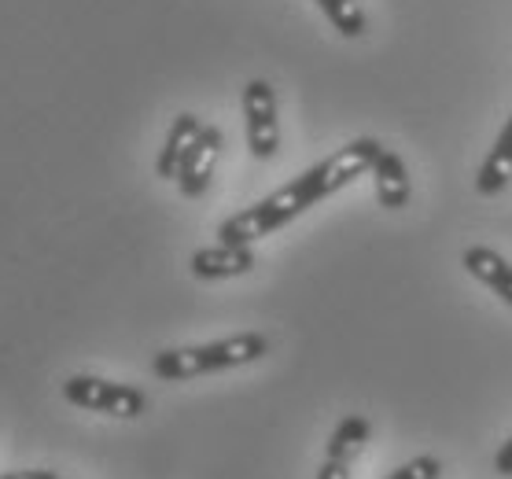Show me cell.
Segmentation results:
<instances>
[{
	"instance_id": "10",
	"label": "cell",
	"mask_w": 512,
	"mask_h": 479,
	"mask_svg": "<svg viewBox=\"0 0 512 479\" xmlns=\"http://www.w3.org/2000/svg\"><path fill=\"white\" fill-rule=\"evenodd\" d=\"M509 181H512V115H509V122L501 126L498 141H494V148L487 152L483 166H479L476 192L479 196H498V192L509 188Z\"/></svg>"
},
{
	"instance_id": "5",
	"label": "cell",
	"mask_w": 512,
	"mask_h": 479,
	"mask_svg": "<svg viewBox=\"0 0 512 479\" xmlns=\"http://www.w3.org/2000/svg\"><path fill=\"white\" fill-rule=\"evenodd\" d=\"M218 155H222V129L203 126L199 141L192 144V152H188V159L181 163V174H177V188H181V196L199 199L203 192H207Z\"/></svg>"
},
{
	"instance_id": "12",
	"label": "cell",
	"mask_w": 512,
	"mask_h": 479,
	"mask_svg": "<svg viewBox=\"0 0 512 479\" xmlns=\"http://www.w3.org/2000/svg\"><path fill=\"white\" fill-rule=\"evenodd\" d=\"M317 8L325 12V19L339 37L354 41V37H365V30H369V19H365L358 0H317Z\"/></svg>"
},
{
	"instance_id": "8",
	"label": "cell",
	"mask_w": 512,
	"mask_h": 479,
	"mask_svg": "<svg viewBox=\"0 0 512 479\" xmlns=\"http://www.w3.org/2000/svg\"><path fill=\"white\" fill-rule=\"evenodd\" d=\"M199 133H203V122H199L196 115H177L174 126H170V133H166V144L163 152H159V163H155V174L166 177V181H177V174H181V163L188 159V152H192V144L199 141Z\"/></svg>"
},
{
	"instance_id": "4",
	"label": "cell",
	"mask_w": 512,
	"mask_h": 479,
	"mask_svg": "<svg viewBox=\"0 0 512 479\" xmlns=\"http://www.w3.org/2000/svg\"><path fill=\"white\" fill-rule=\"evenodd\" d=\"M244 126H247V148H251V155H255L258 163L273 159L280 148L277 93L262 78L244 85Z\"/></svg>"
},
{
	"instance_id": "14",
	"label": "cell",
	"mask_w": 512,
	"mask_h": 479,
	"mask_svg": "<svg viewBox=\"0 0 512 479\" xmlns=\"http://www.w3.org/2000/svg\"><path fill=\"white\" fill-rule=\"evenodd\" d=\"M317 479H350V465L347 461H336V457H325V465H321Z\"/></svg>"
},
{
	"instance_id": "16",
	"label": "cell",
	"mask_w": 512,
	"mask_h": 479,
	"mask_svg": "<svg viewBox=\"0 0 512 479\" xmlns=\"http://www.w3.org/2000/svg\"><path fill=\"white\" fill-rule=\"evenodd\" d=\"M494 468H498L501 476H512V439L509 443H501V450L494 454Z\"/></svg>"
},
{
	"instance_id": "15",
	"label": "cell",
	"mask_w": 512,
	"mask_h": 479,
	"mask_svg": "<svg viewBox=\"0 0 512 479\" xmlns=\"http://www.w3.org/2000/svg\"><path fill=\"white\" fill-rule=\"evenodd\" d=\"M0 479H59V472H52V468H19V472H4Z\"/></svg>"
},
{
	"instance_id": "3",
	"label": "cell",
	"mask_w": 512,
	"mask_h": 479,
	"mask_svg": "<svg viewBox=\"0 0 512 479\" xmlns=\"http://www.w3.org/2000/svg\"><path fill=\"white\" fill-rule=\"evenodd\" d=\"M63 398L70 406L89 409V413H107V417H122V421H133L148 409V395L133 384H115V380H104V376H67L63 380Z\"/></svg>"
},
{
	"instance_id": "6",
	"label": "cell",
	"mask_w": 512,
	"mask_h": 479,
	"mask_svg": "<svg viewBox=\"0 0 512 479\" xmlns=\"http://www.w3.org/2000/svg\"><path fill=\"white\" fill-rule=\"evenodd\" d=\"M255 269V251L251 244H218L199 247L192 255V273L199 281H229V277H244Z\"/></svg>"
},
{
	"instance_id": "11",
	"label": "cell",
	"mask_w": 512,
	"mask_h": 479,
	"mask_svg": "<svg viewBox=\"0 0 512 479\" xmlns=\"http://www.w3.org/2000/svg\"><path fill=\"white\" fill-rule=\"evenodd\" d=\"M369 435H373V424H369V417L350 413V417H343V421L336 424V432H332V439H328V446H325V457H336V461H347V465H354V457L365 450Z\"/></svg>"
},
{
	"instance_id": "2",
	"label": "cell",
	"mask_w": 512,
	"mask_h": 479,
	"mask_svg": "<svg viewBox=\"0 0 512 479\" xmlns=\"http://www.w3.org/2000/svg\"><path fill=\"white\" fill-rule=\"evenodd\" d=\"M269 354V339L262 332H240V336L218 339V343H203V347H177L152 358V373L159 380H192V376L222 373L236 365H251Z\"/></svg>"
},
{
	"instance_id": "13",
	"label": "cell",
	"mask_w": 512,
	"mask_h": 479,
	"mask_svg": "<svg viewBox=\"0 0 512 479\" xmlns=\"http://www.w3.org/2000/svg\"><path fill=\"white\" fill-rule=\"evenodd\" d=\"M387 479H443V461L431 454H420L413 461H406L402 468H395Z\"/></svg>"
},
{
	"instance_id": "9",
	"label": "cell",
	"mask_w": 512,
	"mask_h": 479,
	"mask_svg": "<svg viewBox=\"0 0 512 479\" xmlns=\"http://www.w3.org/2000/svg\"><path fill=\"white\" fill-rule=\"evenodd\" d=\"M461 262H465V269L476 277L479 284H487L490 292L498 295L501 303L512 306V266H509V258H501L494 247H468Z\"/></svg>"
},
{
	"instance_id": "17",
	"label": "cell",
	"mask_w": 512,
	"mask_h": 479,
	"mask_svg": "<svg viewBox=\"0 0 512 479\" xmlns=\"http://www.w3.org/2000/svg\"><path fill=\"white\" fill-rule=\"evenodd\" d=\"M59 479H63V476H59Z\"/></svg>"
},
{
	"instance_id": "1",
	"label": "cell",
	"mask_w": 512,
	"mask_h": 479,
	"mask_svg": "<svg viewBox=\"0 0 512 479\" xmlns=\"http://www.w3.org/2000/svg\"><path fill=\"white\" fill-rule=\"evenodd\" d=\"M384 144L373 137H358V141L343 144L339 152H332L328 159H321L317 166L303 170V174L280 185L277 192H269L266 199H258L255 207L225 218L218 229L222 244H255L262 236L277 233L284 225H291L299 214H306L314 203L336 196L339 188H347L350 181H358L361 174H369Z\"/></svg>"
},
{
	"instance_id": "7",
	"label": "cell",
	"mask_w": 512,
	"mask_h": 479,
	"mask_svg": "<svg viewBox=\"0 0 512 479\" xmlns=\"http://www.w3.org/2000/svg\"><path fill=\"white\" fill-rule=\"evenodd\" d=\"M369 174H373V188H376L380 207H387V211H402V207L409 203V192H413L402 155L391 152V148H380V155H376V163Z\"/></svg>"
}]
</instances>
